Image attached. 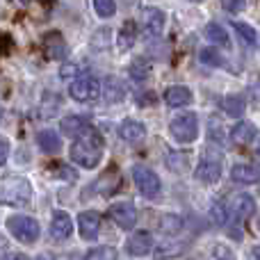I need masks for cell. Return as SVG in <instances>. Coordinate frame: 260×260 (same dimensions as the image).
<instances>
[{
    "label": "cell",
    "mask_w": 260,
    "mask_h": 260,
    "mask_svg": "<svg viewBox=\"0 0 260 260\" xmlns=\"http://www.w3.org/2000/svg\"><path fill=\"white\" fill-rule=\"evenodd\" d=\"M85 260H119V256L112 247H96L87 253Z\"/></svg>",
    "instance_id": "83f0119b"
},
{
    "label": "cell",
    "mask_w": 260,
    "mask_h": 260,
    "mask_svg": "<svg viewBox=\"0 0 260 260\" xmlns=\"http://www.w3.org/2000/svg\"><path fill=\"white\" fill-rule=\"evenodd\" d=\"M133 180L137 185V189L142 192V197H146V199H155L162 189L157 174L153 169H148V167H142V165L133 167Z\"/></svg>",
    "instance_id": "8992f818"
},
{
    "label": "cell",
    "mask_w": 260,
    "mask_h": 260,
    "mask_svg": "<svg viewBox=\"0 0 260 260\" xmlns=\"http://www.w3.org/2000/svg\"><path fill=\"white\" fill-rule=\"evenodd\" d=\"M108 217L117 226H121V229H135V224H137V208L128 201L114 203V206L108 208Z\"/></svg>",
    "instance_id": "ba28073f"
},
{
    "label": "cell",
    "mask_w": 260,
    "mask_h": 260,
    "mask_svg": "<svg viewBox=\"0 0 260 260\" xmlns=\"http://www.w3.org/2000/svg\"><path fill=\"white\" fill-rule=\"evenodd\" d=\"M128 73H130V78H135V80H148V78H151V73H153V67L148 64V59L137 57L133 64H130Z\"/></svg>",
    "instance_id": "cb8c5ba5"
},
{
    "label": "cell",
    "mask_w": 260,
    "mask_h": 260,
    "mask_svg": "<svg viewBox=\"0 0 260 260\" xmlns=\"http://www.w3.org/2000/svg\"><path fill=\"white\" fill-rule=\"evenodd\" d=\"M37 142H39V148L44 153H59V148H62V139H59V135L55 133V130H41L39 135H37Z\"/></svg>",
    "instance_id": "ffe728a7"
},
{
    "label": "cell",
    "mask_w": 260,
    "mask_h": 260,
    "mask_svg": "<svg viewBox=\"0 0 260 260\" xmlns=\"http://www.w3.org/2000/svg\"><path fill=\"white\" fill-rule=\"evenodd\" d=\"M169 133L178 144H192L199 137V117L194 112L178 114L169 123Z\"/></svg>",
    "instance_id": "3957f363"
},
{
    "label": "cell",
    "mask_w": 260,
    "mask_h": 260,
    "mask_svg": "<svg viewBox=\"0 0 260 260\" xmlns=\"http://www.w3.org/2000/svg\"><path fill=\"white\" fill-rule=\"evenodd\" d=\"M87 126H89V119L80 117V114H71V117L62 119V133L69 135V137H78Z\"/></svg>",
    "instance_id": "44dd1931"
},
{
    "label": "cell",
    "mask_w": 260,
    "mask_h": 260,
    "mask_svg": "<svg viewBox=\"0 0 260 260\" xmlns=\"http://www.w3.org/2000/svg\"><path fill=\"white\" fill-rule=\"evenodd\" d=\"M73 233V221L71 217L67 215V212H55L53 215V221H50V235H53V240H57V242H62V240H67L69 235Z\"/></svg>",
    "instance_id": "8fae6325"
},
{
    "label": "cell",
    "mask_w": 260,
    "mask_h": 260,
    "mask_svg": "<svg viewBox=\"0 0 260 260\" xmlns=\"http://www.w3.org/2000/svg\"><path fill=\"white\" fill-rule=\"evenodd\" d=\"M3 260H27V258L23 256V253H7Z\"/></svg>",
    "instance_id": "e575fe53"
},
{
    "label": "cell",
    "mask_w": 260,
    "mask_h": 260,
    "mask_svg": "<svg viewBox=\"0 0 260 260\" xmlns=\"http://www.w3.org/2000/svg\"><path fill=\"white\" fill-rule=\"evenodd\" d=\"M94 3V12L101 18H110L114 14V0H91Z\"/></svg>",
    "instance_id": "f546056e"
},
{
    "label": "cell",
    "mask_w": 260,
    "mask_h": 260,
    "mask_svg": "<svg viewBox=\"0 0 260 260\" xmlns=\"http://www.w3.org/2000/svg\"><path fill=\"white\" fill-rule=\"evenodd\" d=\"M201 59H203V62H212V67H219V64H221L219 57H217L212 50H203V53H201Z\"/></svg>",
    "instance_id": "d6a6232c"
},
{
    "label": "cell",
    "mask_w": 260,
    "mask_h": 260,
    "mask_svg": "<svg viewBox=\"0 0 260 260\" xmlns=\"http://www.w3.org/2000/svg\"><path fill=\"white\" fill-rule=\"evenodd\" d=\"M32 201V185L21 176L0 180V203L12 208H25Z\"/></svg>",
    "instance_id": "7a4b0ae2"
},
{
    "label": "cell",
    "mask_w": 260,
    "mask_h": 260,
    "mask_svg": "<svg viewBox=\"0 0 260 260\" xmlns=\"http://www.w3.org/2000/svg\"><path fill=\"white\" fill-rule=\"evenodd\" d=\"M192 3H201V0H192Z\"/></svg>",
    "instance_id": "d590c367"
},
{
    "label": "cell",
    "mask_w": 260,
    "mask_h": 260,
    "mask_svg": "<svg viewBox=\"0 0 260 260\" xmlns=\"http://www.w3.org/2000/svg\"><path fill=\"white\" fill-rule=\"evenodd\" d=\"M44 50L50 59H62L67 53V46H64V37L59 32H48L44 37Z\"/></svg>",
    "instance_id": "2e32d148"
},
{
    "label": "cell",
    "mask_w": 260,
    "mask_h": 260,
    "mask_svg": "<svg viewBox=\"0 0 260 260\" xmlns=\"http://www.w3.org/2000/svg\"><path fill=\"white\" fill-rule=\"evenodd\" d=\"M203 35H206V39L212 41L215 46H224V48H229V46H231V39H229L226 27L217 25V23H208L206 30H203Z\"/></svg>",
    "instance_id": "7402d4cb"
},
{
    "label": "cell",
    "mask_w": 260,
    "mask_h": 260,
    "mask_svg": "<svg viewBox=\"0 0 260 260\" xmlns=\"http://www.w3.org/2000/svg\"><path fill=\"white\" fill-rule=\"evenodd\" d=\"M233 27H235V32H238L240 39L244 41V46H256L258 44V35L251 25H247V23H235Z\"/></svg>",
    "instance_id": "4316f807"
},
{
    "label": "cell",
    "mask_w": 260,
    "mask_h": 260,
    "mask_svg": "<svg viewBox=\"0 0 260 260\" xmlns=\"http://www.w3.org/2000/svg\"><path fill=\"white\" fill-rule=\"evenodd\" d=\"M103 135L94 126H87L78 135V139L71 146V160L85 169H96L99 162L103 160Z\"/></svg>",
    "instance_id": "6da1fadb"
},
{
    "label": "cell",
    "mask_w": 260,
    "mask_h": 260,
    "mask_svg": "<svg viewBox=\"0 0 260 260\" xmlns=\"http://www.w3.org/2000/svg\"><path fill=\"white\" fill-rule=\"evenodd\" d=\"M212 217H215V221L219 226H224V224H229V210H226V203L224 201H215L212 203Z\"/></svg>",
    "instance_id": "4dcf8cb0"
},
{
    "label": "cell",
    "mask_w": 260,
    "mask_h": 260,
    "mask_svg": "<svg viewBox=\"0 0 260 260\" xmlns=\"http://www.w3.org/2000/svg\"><path fill=\"white\" fill-rule=\"evenodd\" d=\"M157 229L162 231L165 235H174V233H178L180 229H183V217L180 215H162L160 217V221H157Z\"/></svg>",
    "instance_id": "603a6c76"
},
{
    "label": "cell",
    "mask_w": 260,
    "mask_h": 260,
    "mask_svg": "<svg viewBox=\"0 0 260 260\" xmlns=\"http://www.w3.org/2000/svg\"><path fill=\"white\" fill-rule=\"evenodd\" d=\"M7 229L9 233L14 235V238L18 240V242L23 244H32L37 242V238H39V221L32 219V217L27 215H14L7 219Z\"/></svg>",
    "instance_id": "277c9868"
},
{
    "label": "cell",
    "mask_w": 260,
    "mask_h": 260,
    "mask_svg": "<svg viewBox=\"0 0 260 260\" xmlns=\"http://www.w3.org/2000/svg\"><path fill=\"white\" fill-rule=\"evenodd\" d=\"M231 178L240 185H253L258 183V169L253 165H235L231 169Z\"/></svg>",
    "instance_id": "d6986e66"
},
{
    "label": "cell",
    "mask_w": 260,
    "mask_h": 260,
    "mask_svg": "<svg viewBox=\"0 0 260 260\" xmlns=\"http://www.w3.org/2000/svg\"><path fill=\"white\" fill-rule=\"evenodd\" d=\"M78 231H80V235L85 240H94L96 235L101 233V217L91 210L82 212V215L78 217Z\"/></svg>",
    "instance_id": "7c38bea8"
},
{
    "label": "cell",
    "mask_w": 260,
    "mask_h": 260,
    "mask_svg": "<svg viewBox=\"0 0 260 260\" xmlns=\"http://www.w3.org/2000/svg\"><path fill=\"white\" fill-rule=\"evenodd\" d=\"M69 94L78 103H94L101 96V82L91 76H78L69 85Z\"/></svg>",
    "instance_id": "5b68a950"
},
{
    "label": "cell",
    "mask_w": 260,
    "mask_h": 260,
    "mask_svg": "<svg viewBox=\"0 0 260 260\" xmlns=\"http://www.w3.org/2000/svg\"><path fill=\"white\" fill-rule=\"evenodd\" d=\"M197 178L201 180V183H206V185L217 183V180L221 178V165H219V162H215V160L201 162V165H199V169H197Z\"/></svg>",
    "instance_id": "e0dca14e"
},
{
    "label": "cell",
    "mask_w": 260,
    "mask_h": 260,
    "mask_svg": "<svg viewBox=\"0 0 260 260\" xmlns=\"http://www.w3.org/2000/svg\"><path fill=\"white\" fill-rule=\"evenodd\" d=\"M185 251V244H165V247H160L155 251V256L160 258V260H165V258H176V256H180V253Z\"/></svg>",
    "instance_id": "f1b7e54d"
},
{
    "label": "cell",
    "mask_w": 260,
    "mask_h": 260,
    "mask_svg": "<svg viewBox=\"0 0 260 260\" xmlns=\"http://www.w3.org/2000/svg\"><path fill=\"white\" fill-rule=\"evenodd\" d=\"M119 135H121V139L126 144H130V146H139V144L144 142V137H146V128L139 121H135V119H126V121L121 123V128H119Z\"/></svg>",
    "instance_id": "30bf717a"
},
{
    "label": "cell",
    "mask_w": 260,
    "mask_h": 260,
    "mask_svg": "<svg viewBox=\"0 0 260 260\" xmlns=\"http://www.w3.org/2000/svg\"><path fill=\"white\" fill-rule=\"evenodd\" d=\"M244 3L247 0H224V7L229 12H240V9H244Z\"/></svg>",
    "instance_id": "1f68e13d"
},
{
    "label": "cell",
    "mask_w": 260,
    "mask_h": 260,
    "mask_svg": "<svg viewBox=\"0 0 260 260\" xmlns=\"http://www.w3.org/2000/svg\"><path fill=\"white\" fill-rule=\"evenodd\" d=\"M165 103L169 108H183V105L192 103V91L187 87H171L165 91Z\"/></svg>",
    "instance_id": "ac0fdd59"
},
{
    "label": "cell",
    "mask_w": 260,
    "mask_h": 260,
    "mask_svg": "<svg viewBox=\"0 0 260 260\" xmlns=\"http://www.w3.org/2000/svg\"><path fill=\"white\" fill-rule=\"evenodd\" d=\"M219 105L226 114H231V117H240V114L244 112V99L242 96H224V99L219 101Z\"/></svg>",
    "instance_id": "d4e9b609"
},
{
    "label": "cell",
    "mask_w": 260,
    "mask_h": 260,
    "mask_svg": "<svg viewBox=\"0 0 260 260\" xmlns=\"http://www.w3.org/2000/svg\"><path fill=\"white\" fill-rule=\"evenodd\" d=\"M142 23H144V30H146V35L157 37L162 32V27H165V14H162L157 7H148L146 12H144Z\"/></svg>",
    "instance_id": "5bb4252c"
},
{
    "label": "cell",
    "mask_w": 260,
    "mask_h": 260,
    "mask_svg": "<svg viewBox=\"0 0 260 260\" xmlns=\"http://www.w3.org/2000/svg\"><path fill=\"white\" fill-rule=\"evenodd\" d=\"M226 210H229V221H247L249 217L256 210V203L249 194H235L229 203H226Z\"/></svg>",
    "instance_id": "52a82bcc"
},
{
    "label": "cell",
    "mask_w": 260,
    "mask_h": 260,
    "mask_svg": "<svg viewBox=\"0 0 260 260\" xmlns=\"http://www.w3.org/2000/svg\"><path fill=\"white\" fill-rule=\"evenodd\" d=\"M153 251V238L148 231H135L128 238V253L130 256H146Z\"/></svg>",
    "instance_id": "9c48e42d"
},
{
    "label": "cell",
    "mask_w": 260,
    "mask_h": 260,
    "mask_svg": "<svg viewBox=\"0 0 260 260\" xmlns=\"http://www.w3.org/2000/svg\"><path fill=\"white\" fill-rule=\"evenodd\" d=\"M258 137V130L253 126L251 121H240L238 126L231 130V139H233L235 144H242V146H249V144H253Z\"/></svg>",
    "instance_id": "9a60e30c"
},
{
    "label": "cell",
    "mask_w": 260,
    "mask_h": 260,
    "mask_svg": "<svg viewBox=\"0 0 260 260\" xmlns=\"http://www.w3.org/2000/svg\"><path fill=\"white\" fill-rule=\"evenodd\" d=\"M7 155H9V144L5 139H0V167L7 162Z\"/></svg>",
    "instance_id": "836d02e7"
},
{
    "label": "cell",
    "mask_w": 260,
    "mask_h": 260,
    "mask_svg": "<svg viewBox=\"0 0 260 260\" xmlns=\"http://www.w3.org/2000/svg\"><path fill=\"white\" fill-rule=\"evenodd\" d=\"M101 94L105 96L108 103H121L126 99V85H123L119 78H108V80L101 85Z\"/></svg>",
    "instance_id": "4fadbf2b"
},
{
    "label": "cell",
    "mask_w": 260,
    "mask_h": 260,
    "mask_svg": "<svg viewBox=\"0 0 260 260\" xmlns=\"http://www.w3.org/2000/svg\"><path fill=\"white\" fill-rule=\"evenodd\" d=\"M135 39H137V25H135L133 21H126L123 23V27L119 30V35H117L119 46L126 50V48H130V46L135 44Z\"/></svg>",
    "instance_id": "484cf974"
}]
</instances>
